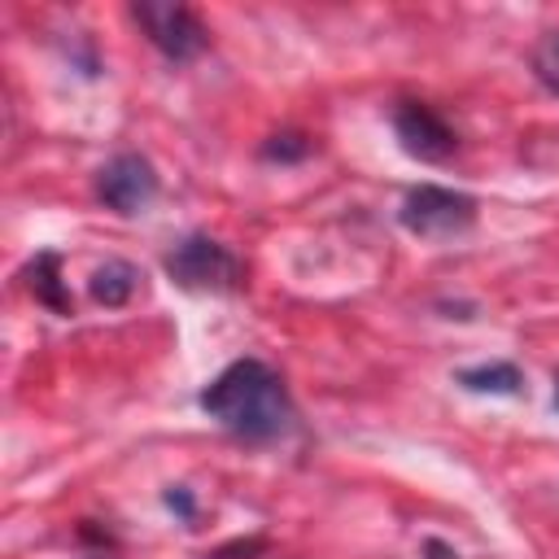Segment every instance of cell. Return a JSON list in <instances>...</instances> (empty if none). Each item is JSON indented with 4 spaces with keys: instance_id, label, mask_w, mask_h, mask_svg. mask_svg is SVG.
<instances>
[{
    "instance_id": "6da1fadb",
    "label": "cell",
    "mask_w": 559,
    "mask_h": 559,
    "mask_svg": "<svg viewBox=\"0 0 559 559\" xmlns=\"http://www.w3.org/2000/svg\"><path fill=\"white\" fill-rule=\"evenodd\" d=\"M197 402L218 428H227V432H236L245 441H271V437H284L293 428L288 389L258 358H236L231 367H223L201 389Z\"/></svg>"
},
{
    "instance_id": "7a4b0ae2",
    "label": "cell",
    "mask_w": 559,
    "mask_h": 559,
    "mask_svg": "<svg viewBox=\"0 0 559 559\" xmlns=\"http://www.w3.org/2000/svg\"><path fill=\"white\" fill-rule=\"evenodd\" d=\"M166 275L192 293H231L245 284V262L210 236H188L166 253Z\"/></svg>"
},
{
    "instance_id": "3957f363",
    "label": "cell",
    "mask_w": 559,
    "mask_h": 559,
    "mask_svg": "<svg viewBox=\"0 0 559 559\" xmlns=\"http://www.w3.org/2000/svg\"><path fill=\"white\" fill-rule=\"evenodd\" d=\"M476 218V201L467 192L454 188H437V183H419L402 197V227L424 236V240H445L467 231Z\"/></svg>"
},
{
    "instance_id": "277c9868",
    "label": "cell",
    "mask_w": 559,
    "mask_h": 559,
    "mask_svg": "<svg viewBox=\"0 0 559 559\" xmlns=\"http://www.w3.org/2000/svg\"><path fill=\"white\" fill-rule=\"evenodd\" d=\"M131 17L140 22V31L148 35V44L162 52V57H170V61H192L201 48H205V26L197 22V13L192 9H183V4H162V0H140L135 9H131Z\"/></svg>"
},
{
    "instance_id": "5b68a950",
    "label": "cell",
    "mask_w": 559,
    "mask_h": 559,
    "mask_svg": "<svg viewBox=\"0 0 559 559\" xmlns=\"http://www.w3.org/2000/svg\"><path fill=\"white\" fill-rule=\"evenodd\" d=\"M96 197L114 214H135L157 197V175L140 153H118L96 170Z\"/></svg>"
},
{
    "instance_id": "8992f818",
    "label": "cell",
    "mask_w": 559,
    "mask_h": 559,
    "mask_svg": "<svg viewBox=\"0 0 559 559\" xmlns=\"http://www.w3.org/2000/svg\"><path fill=\"white\" fill-rule=\"evenodd\" d=\"M393 131H397L402 148L411 157H419V162H445L454 153V144H459L454 131L441 122V114L432 105H424V100H402L393 109Z\"/></svg>"
},
{
    "instance_id": "52a82bcc",
    "label": "cell",
    "mask_w": 559,
    "mask_h": 559,
    "mask_svg": "<svg viewBox=\"0 0 559 559\" xmlns=\"http://www.w3.org/2000/svg\"><path fill=\"white\" fill-rule=\"evenodd\" d=\"M135 284H140V271H135L131 262H122V258H109V262L96 266V275H92V297L105 301V306H122V301L135 293Z\"/></svg>"
},
{
    "instance_id": "ba28073f",
    "label": "cell",
    "mask_w": 559,
    "mask_h": 559,
    "mask_svg": "<svg viewBox=\"0 0 559 559\" xmlns=\"http://www.w3.org/2000/svg\"><path fill=\"white\" fill-rule=\"evenodd\" d=\"M459 384L472 393H520L524 376L515 362H485V367H467L459 371Z\"/></svg>"
},
{
    "instance_id": "9c48e42d",
    "label": "cell",
    "mask_w": 559,
    "mask_h": 559,
    "mask_svg": "<svg viewBox=\"0 0 559 559\" xmlns=\"http://www.w3.org/2000/svg\"><path fill=\"white\" fill-rule=\"evenodd\" d=\"M31 293L44 301V306H52V310H70V297L61 293V280H57V258L52 253H44V258H35V266H31Z\"/></svg>"
},
{
    "instance_id": "30bf717a",
    "label": "cell",
    "mask_w": 559,
    "mask_h": 559,
    "mask_svg": "<svg viewBox=\"0 0 559 559\" xmlns=\"http://www.w3.org/2000/svg\"><path fill=\"white\" fill-rule=\"evenodd\" d=\"M533 70L550 92H559V31H546L533 44Z\"/></svg>"
},
{
    "instance_id": "8fae6325",
    "label": "cell",
    "mask_w": 559,
    "mask_h": 559,
    "mask_svg": "<svg viewBox=\"0 0 559 559\" xmlns=\"http://www.w3.org/2000/svg\"><path fill=\"white\" fill-rule=\"evenodd\" d=\"M310 153V140L306 135H271L262 144V157H280V162H297Z\"/></svg>"
},
{
    "instance_id": "7c38bea8",
    "label": "cell",
    "mask_w": 559,
    "mask_h": 559,
    "mask_svg": "<svg viewBox=\"0 0 559 559\" xmlns=\"http://www.w3.org/2000/svg\"><path fill=\"white\" fill-rule=\"evenodd\" d=\"M555 402H559V393H555Z\"/></svg>"
}]
</instances>
